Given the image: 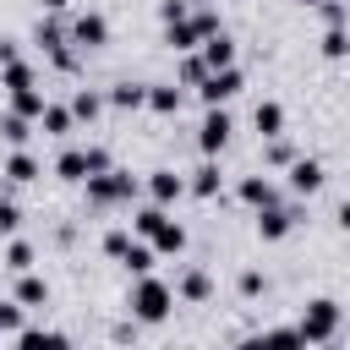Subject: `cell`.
<instances>
[{"label": "cell", "instance_id": "obj_1", "mask_svg": "<svg viewBox=\"0 0 350 350\" xmlns=\"http://www.w3.org/2000/svg\"><path fill=\"white\" fill-rule=\"evenodd\" d=\"M170 312H175V284H164L159 273L131 279V290H126V317L131 323L159 328V323H170Z\"/></svg>", "mask_w": 350, "mask_h": 350}, {"label": "cell", "instance_id": "obj_2", "mask_svg": "<svg viewBox=\"0 0 350 350\" xmlns=\"http://www.w3.org/2000/svg\"><path fill=\"white\" fill-rule=\"evenodd\" d=\"M339 323H345L339 301H334V295H312V301L301 306V317H295V334H301L306 345H328V339L339 334Z\"/></svg>", "mask_w": 350, "mask_h": 350}, {"label": "cell", "instance_id": "obj_3", "mask_svg": "<svg viewBox=\"0 0 350 350\" xmlns=\"http://www.w3.org/2000/svg\"><path fill=\"white\" fill-rule=\"evenodd\" d=\"M82 191H88V208H131V202H137V175H131V170L88 175Z\"/></svg>", "mask_w": 350, "mask_h": 350}, {"label": "cell", "instance_id": "obj_4", "mask_svg": "<svg viewBox=\"0 0 350 350\" xmlns=\"http://www.w3.org/2000/svg\"><path fill=\"white\" fill-rule=\"evenodd\" d=\"M33 44H38V49H44L60 71H77V49H71V33H66V22H60V16H38Z\"/></svg>", "mask_w": 350, "mask_h": 350}, {"label": "cell", "instance_id": "obj_5", "mask_svg": "<svg viewBox=\"0 0 350 350\" xmlns=\"http://www.w3.org/2000/svg\"><path fill=\"white\" fill-rule=\"evenodd\" d=\"M301 219H306V202H301V197H290V202H279V208H262V213H257V241L273 246V241H284Z\"/></svg>", "mask_w": 350, "mask_h": 350}, {"label": "cell", "instance_id": "obj_6", "mask_svg": "<svg viewBox=\"0 0 350 350\" xmlns=\"http://www.w3.org/2000/svg\"><path fill=\"white\" fill-rule=\"evenodd\" d=\"M66 33H71V49H77V55L104 49V44H109V16H104V11H77Z\"/></svg>", "mask_w": 350, "mask_h": 350}, {"label": "cell", "instance_id": "obj_7", "mask_svg": "<svg viewBox=\"0 0 350 350\" xmlns=\"http://www.w3.org/2000/svg\"><path fill=\"white\" fill-rule=\"evenodd\" d=\"M241 88H246V71H241V66H230V71H208V82L197 88V98H202V109H224Z\"/></svg>", "mask_w": 350, "mask_h": 350}, {"label": "cell", "instance_id": "obj_8", "mask_svg": "<svg viewBox=\"0 0 350 350\" xmlns=\"http://www.w3.org/2000/svg\"><path fill=\"white\" fill-rule=\"evenodd\" d=\"M230 131H235L230 109H202V126H197V148H202V159H219V153L230 148Z\"/></svg>", "mask_w": 350, "mask_h": 350}, {"label": "cell", "instance_id": "obj_9", "mask_svg": "<svg viewBox=\"0 0 350 350\" xmlns=\"http://www.w3.org/2000/svg\"><path fill=\"white\" fill-rule=\"evenodd\" d=\"M323 180H328V170H323V159H312V153H301L290 170H284V186H290V197H317L323 191Z\"/></svg>", "mask_w": 350, "mask_h": 350}, {"label": "cell", "instance_id": "obj_10", "mask_svg": "<svg viewBox=\"0 0 350 350\" xmlns=\"http://www.w3.org/2000/svg\"><path fill=\"white\" fill-rule=\"evenodd\" d=\"M235 197H241L252 213H262V208H279V202H284V186H279L273 175H241V180H235Z\"/></svg>", "mask_w": 350, "mask_h": 350}, {"label": "cell", "instance_id": "obj_11", "mask_svg": "<svg viewBox=\"0 0 350 350\" xmlns=\"http://www.w3.org/2000/svg\"><path fill=\"white\" fill-rule=\"evenodd\" d=\"M148 197H153V208H175L186 197V175L180 170H148Z\"/></svg>", "mask_w": 350, "mask_h": 350}, {"label": "cell", "instance_id": "obj_12", "mask_svg": "<svg viewBox=\"0 0 350 350\" xmlns=\"http://www.w3.org/2000/svg\"><path fill=\"white\" fill-rule=\"evenodd\" d=\"M186 191L197 197V202H213L219 191H224V175H219V159H202L191 175H186Z\"/></svg>", "mask_w": 350, "mask_h": 350}, {"label": "cell", "instance_id": "obj_13", "mask_svg": "<svg viewBox=\"0 0 350 350\" xmlns=\"http://www.w3.org/2000/svg\"><path fill=\"white\" fill-rule=\"evenodd\" d=\"M213 295V273L208 268H186L180 279H175V301H186V306H202Z\"/></svg>", "mask_w": 350, "mask_h": 350}, {"label": "cell", "instance_id": "obj_14", "mask_svg": "<svg viewBox=\"0 0 350 350\" xmlns=\"http://www.w3.org/2000/svg\"><path fill=\"white\" fill-rule=\"evenodd\" d=\"M11 350H71V339H66L60 328H38V323H27V328L11 339Z\"/></svg>", "mask_w": 350, "mask_h": 350}, {"label": "cell", "instance_id": "obj_15", "mask_svg": "<svg viewBox=\"0 0 350 350\" xmlns=\"http://www.w3.org/2000/svg\"><path fill=\"white\" fill-rule=\"evenodd\" d=\"M180 104H186V88L180 82H148V109L153 115H180Z\"/></svg>", "mask_w": 350, "mask_h": 350}, {"label": "cell", "instance_id": "obj_16", "mask_svg": "<svg viewBox=\"0 0 350 350\" xmlns=\"http://www.w3.org/2000/svg\"><path fill=\"white\" fill-rule=\"evenodd\" d=\"M0 175H5L11 186H33L44 170H38V159H33L27 148H11V153H5V164H0Z\"/></svg>", "mask_w": 350, "mask_h": 350}, {"label": "cell", "instance_id": "obj_17", "mask_svg": "<svg viewBox=\"0 0 350 350\" xmlns=\"http://www.w3.org/2000/svg\"><path fill=\"white\" fill-rule=\"evenodd\" d=\"M148 246H153V257H180V252H186V224L170 213V219L153 230V241H148Z\"/></svg>", "mask_w": 350, "mask_h": 350}, {"label": "cell", "instance_id": "obj_18", "mask_svg": "<svg viewBox=\"0 0 350 350\" xmlns=\"http://www.w3.org/2000/svg\"><path fill=\"white\" fill-rule=\"evenodd\" d=\"M197 55H202L208 71H230V66H235V38H230V33H213V38H202Z\"/></svg>", "mask_w": 350, "mask_h": 350}, {"label": "cell", "instance_id": "obj_19", "mask_svg": "<svg viewBox=\"0 0 350 350\" xmlns=\"http://www.w3.org/2000/svg\"><path fill=\"white\" fill-rule=\"evenodd\" d=\"M104 104H109V109H120V115L148 109V82H115V88L104 93Z\"/></svg>", "mask_w": 350, "mask_h": 350}, {"label": "cell", "instance_id": "obj_20", "mask_svg": "<svg viewBox=\"0 0 350 350\" xmlns=\"http://www.w3.org/2000/svg\"><path fill=\"white\" fill-rule=\"evenodd\" d=\"M22 312H33V306H49V279L44 273H16V295H11Z\"/></svg>", "mask_w": 350, "mask_h": 350}, {"label": "cell", "instance_id": "obj_21", "mask_svg": "<svg viewBox=\"0 0 350 350\" xmlns=\"http://www.w3.org/2000/svg\"><path fill=\"white\" fill-rule=\"evenodd\" d=\"M252 126L262 131V142H273V137H284V104H279V98H262V104L252 109Z\"/></svg>", "mask_w": 350, "mask_h": 350}, {"label": "cell", "instance_id": "obj_22", "mask_svg": "<svg viewBox=\"0 0 350 350\" xmlns=\"http://www.w3.org/2000/svg\"><path fill=\"white\" fill-rule=\"evenodd\" d=\"M164 44H170L175 55H197V49H202V33H197V22L186 16V22H170V27H164Z\"/></svg>", "mask_w": 350, "mask_h": 350}, {"label": "cell", "instance_id": "obj_23", "mask_svg": "<svg viewBox=\"0 0 350 350\" xmlns=\"http://www.w3.org/2000/svg\"><path fill=\"white\" fill-rule=\"evenodd\" d=\"M257 350H306V339L295 334V323H273L257 334Z\"/></svg>", "mask_w": 350, "mask_h": 350}, {"label": "cell", "instance_id": "obj_24", "mask_svg": "<svg viewBox=\"0 0 350 350\" xmlns=\"http://www.w3.org/2000/svg\"><path fill=\"white\" fill-rule=\"evenodd\" d=\"M66 109H71V120H77V126H82V120H88V126H93V120H98V115H104V93H93V88H77V93H71V104H66Z\"/></svg>", "mask_w": 350, "mask_h": 350}, {"label": "cell", "instance_id": "obj_25", "mask_svg": "<svg viewBox=\"0 0 350 350\" xmlns=\"http://www.w3.org/2000/svg\"><path fill=\"white\" fill-rule=\"evenodd\" d=\"M38 131H44V137H71V131H77V120H71V109H66V104H55V98H49V104H44V115H38Z\"/></svg>", "mask_w": 350, "mask_h": 350}, {"label": "cell", "instance_id": "obj_26", "mask_svg": "<svg viewBox=\"0 0 350 350\" xmlns=\"http://www.w3.org/2000/svg\"><path fill=\"white\" fill-rule=\"evenodd\" d=\"M55 175H60V180H71V186H82V180H88V148H60Z\"/></svg>", "mask_w": 350, "mask_h": 350}, {"label": "cell", "instance_id": "obj_27", "mask_svg": "<svg viewBox=\"0 0 350 350\" xmlns=\"http://www.w3.org/2000/svg\"><path fill=\"white\" fill-rule=\"evenodd\" d=\"M153 262H159V257H153V246L131 235V246H126V257H120V268H126L131 279H142V273H153Z\"/></svg>", "mask_w": 350, "mask_h": 350}, {"label": "cell", "instance_id": "obj_28", "mask_svg": "<svg viewBox=\"0 0 350 350\" xmlns=\"http://www.w3.org/2000/svg\"><path fill=\"white\" fill-rule=\"evenodd\" d=\"M44 88H22V93H11V115H22V120H33L38 126V115H44Z\"/></svg>", "mask_w": 350, "mask_h": 350}, {"label": "cell", "instance_id": "obj_29", "mask_svg": "<svg viewBox=\"0 0 350 350\" xmlns=\"http://www.w3.org/2000/svg\"><path fill=\"white\" fill-rule=\"evenodd\" d=\"M170 219V208H153V202H142V208H131V235H142V241H153V230Z\"/></svg>", "mask_w": 350, "mask_h": 350}, {"label": "cell", "instance_id": "obj_30", "mask_svg": "<svg viewBox=\"0 0 350 350\" xmlns=\"http://www.w3.org/2000/svg\"><path fill=\"white\" fill-rule=\"evenodd\" d=\"M0 88L5 93H22V88H38V77H33L27 60H11V66H0Z\"/></svg>", "mask_w": 350, "mask_h": 350}, {"label": "cell", "instance_id": "obj_31", "mask_svg": "<svg viewBox=\"0 0 350 350\" xmlns=\"http://www.w3.org/2000/svg\"><path fill=\"white\" fill-rule=\"evenodd\" d=\"M301 153H295V142H284V137H273V142H262V164L268 170H290Z\"/></svg>", "mask_w": 350, "mask_h": 350}, {"label": "cell", "instance_id": "obj_32", "mask_svg": "<svg viewBox=\"0 0 350 350\" xmlns=\"http://www.w3.org/2000/svg\"><path fill=\"white\" fill-rule=\"evenodd\" d=\"M0 137L11 142V148H27V137H33V120H22V115H0Z\"/></svg>", "mask_w": 350, "mask_h": 350}, {"label": "cell", "instance_id": "obj_33", "mask_svg": "<svg viewBox=\"0 0 350 350\" xmlns=\"http://www.w3.org/2000/svg\"><path fill=\"white\" fill-rule=\"evenodd\" d=\"M323 60H345L350 55V27H323Z\"/></svg>", "mask_w": 350, "mask_h": 350}, {"label": "cell", "instance_id": "obj_34", "mask_svg": "<svg viewBox=\"0 0 350 350\" xmlns=\"http://www.w3.org/2000/svg\"><path fill=\"white\" fill-rule=\"evenodd\" d=\"M180 88H202L208 82V66H202V55H180V77H175Z\"/></svg>", "mask_w": 350, "mask_h": 350}, {"label": "cell", "instance_id": "obj_35", "mask_svg": "<svg viewBox=\"0 0 350 350\" xmlns=\"http://www.w3.org/2000/svg\"><path fill=\"white\" fill-rule=\"evenodd\" d=\"M5 268L11 273H33V241H11L5 246Z\"/></svg>", "mask_w": 350, "mask_h": 350}, {"label": "cell", "instance_id": "obj_36", "mask_svg": "<svg viewBox=\"0 0 350 350\" xmlns=\"http://www.w3.org/2000/svg\"><path fill=\"white\" fill-rule=\"evenodd\" d=\"M22 328H27V312H22L16 301H0V334H11V339H16Z\"/></svg>", "mask_w": 350, "mask_h": 350}, {"label": "cell", "instance_id": "obj_37", "mask_svg": "<svg viewBox=\"0 0 350 350\" xmlns=\"http://www.w3.org/2000/svg\"><path fill=\"white\" fill-rule=\"evenodd\" d=\"M98 246H104V257H109V262H120V257H126V246H131V230H104V241H98Z\"/></svg>", "mask_w": 350, "mask_h": 350}, {"label": "cell", "instance_id": "obj_38", "mask_svg": "<svg viewBox=\"0 0 350 350\" xmlns=\"http://www.w3.org/2000/svg\"><path fill=\"white\" fill-rule=\"evenodd\" d=\"M235 290H241V295H246V301H257V295H262V290H268V273H262V268H246V273H241V279H235Z\"/></svg>", "mask_w": 350, "mask_h": 350}, {"label": "cell", "instance_id": "obj_39", "mask_svg": "<svg viewBox=\"0 0 350 350\" xmlns=\"http://www.w3.org/2000/svg\"><path fill=\"white\" fill-rule=\"evenodd\" d=\"M317 11H323V22H328V27H350V5H345V0H323Z\"/></svg>", "mask_w": 350, "mask_h": 350}, {"label": "cell", "instance_id": "obj_40", "mask_svg": "<svg viewBox=\"0 0 350 350\" xmlns=\"http://www.w3.org/2000/svg\"><path fill=\"white\" fill-rule=\"evenodd\" d=\"M115 170V159H109V148H98V142H88V175H109Z\"/></svg>", "mask_w": 350, "mask_h": 350}, {"label": "cell", "instance_id": "obj_41", "mask_svg": "<svg viewBox=\"0 0 350 350\" xmlns=\"http://www.w3.org/2000/svg\"><path fill=\"white\" fill-rule=\"evenodd\" d=\"M191 16V0H159V22L170 27V22H186Z\"/></svg>", "mask_w": 350, "mask_h": 350}, {"label": "cell", "instance_id": "obj_42", "mask_svg": "<svg viewBox=\"0 0 350 350\" xmlns=\"http://www.w3.org/2000/svg\"><path fill=\"white\" fill-rule=\"evenodd\" d=\"M16 230H22V208L11 197H0V235H16Z\"/></svg>", "mask_w": 350, "mask_h": 350}, {"label": "cell", "instance_id": "obj_43", "mask_svg": "<svg viewBox=\"0 0 350 350\" xmlns=\"http://www.w3.org/2000/svg\"><path fill=\"white\" fill-rule=\"evenodd\" d=\"M11 60H22V55H16V44H11V38H0V66H11Z\"/></svg>", "mask_w": 350, "mask_h": 350}, {"label": "cell", "instance_id": "obj_44", "mask_svg": "<svg viewBox=\"0 0 350 350\" xmlns=\"http://www.w3.org/2000/svg\"><path fill=\"white\" fill-rule=\"evenodd\" d=\"M38 5H44V16H60V11L71 5V0H38Z\"/></svg>", "mask_w": 350, "mask_h": 350}, {"label": "cell", "instance_id": "obj_45", "mask_svg": "<svg viewBox=\"0 0 350 350\" xmlns=\"http://www.w3.org/2000/svg\"><path fill=\"white\" fill-rule=\"evenodd\" d=\"M339 230H345V235H350V197H345V202H339Z\"/></svg>", "mask_w": 350, "mask_h": 350}, {"label": "cell", "instance_id": "obj_46", "mask_svg": "<svg viewBox=\"0 0 350 350\" xmlns=\"http://www.w3.org/2000/svg\"><path fill=\"white\" fill-rule=\"evenodd\" d=\"M235 350H257V334H252V339H241V345H235Z\"/></svg>", "mask_w": 350, "mask_h": 350}, {"label": "cell", "instance_id": "obj_47", "mask_svg": "<svg viewBox=\"0 0 350 350\" xmlns=\"http://www.w3.org/2000/svg\"><path fill=\"white\" fill-rule=\"evenodd\" d=\"M301 5H323V0H301Z\"/></svg>", "mask_w": 350, "mask_h": 350}]
</instances>
